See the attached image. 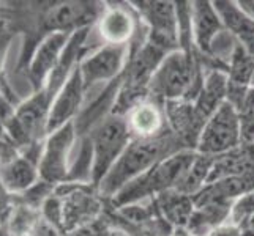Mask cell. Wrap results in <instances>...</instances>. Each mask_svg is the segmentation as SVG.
Listing matches in <instances>:
<instances>
[{"label":"cell","mask_w":254,"mask_h":236,"mask_svg":"<svg viewBox=\"0 0 254 236\" xmlns=\"http://www.w3.org/2000/svg\"><path fill=\"white\" fill-rule=\"evenodd\" d=\"M185 150H190V148L183 143L180 137L172 133L171 128L158 137L133 139L112 170L108 173V177L103 180L98 192L103 198L111 200L122 188H125L139 175Z\"/></svg>","instance_id":"cell-1"},{"label":"cell","mask_w":254,"mask_h":236,"mask_svg":"<svg viewBox=\"0 0 254 236\" xmlns=\"http://www.w3.org/2000/svg\"><path fill=\"white\" fill-rule=\"evenodd\" d=\"M202 55L187 54L180 47L171 52L153 74L150 96L161 104L169 101H194L204 84Z\"/></svg>","instance_id":"cell-2"},{"label":"cell","mask_w":254,"mask_h":236,"mask_svg":"<svg viewBox=\"0 0 254 236\" xmlns=\"http://www.w3.org/2000/svg\"><path fill=\"white\" fill-rule=\"evenodd\" d=\"M196 156V151L185 150L174 154L168 159L156 164L155 167L139 175L122 188L109 202L112 208H122L134 203H142L152 200L172 189H177L182 178L185 177L190 165Z\"/></svg>","instance_id":"cell-3"},{"label":"cell","mask_w":254,"mask_h":236,"mask_svg":"<svg viewBox=\"0 0 254 236\" xmlns=\"http://www.w3.org/2000/svg\"><path fill=\"white\" fill-rule=\"evenodd\" d=\"M92 146V177L90 186L98 190L116 162L133 141L125 117L108 115L85 136Z\"/></svg>","instance_id":"cell-4"},{"label":"cell","mask_w":254,"mask_h":236,"mask_svg":"<svg viewBox=\"0 0 254 236\" xmlns=\"http://www.w3.org/2000/svg\"><path fill=\"white\" fill-rule=\"evenodd\" d=\"M242 143V123L239 112L232 104L226 101L204 125L196 151L208 156H221L239 148Z\"/></svg>","instance_id":"cell-5"},{"label":"cell","mask_w":254,"mask_h":236,"mask_svg":"<svg viewBox=\"0 0 254 236\" xmlns=\"http://www.w3.org/2000/svg\"><path fill=\"white\" fill-rule=\"evenodd\" d=\"M76 137L77 133L74 121L48 134L38 161V175L43 183L54 186L68 181V156Z\"/></svg>","instance_id":"cell-6"},{"label":"cell","mask_w":254,"mask_h":236,"mask_svg":"<svg viewBox=\"0 0 254 236\" xmlns=\"http://www.w3.org/2000/svg\"><path fill=\"white\" fill-rule=\"evenodd\" d=\"M129 58V45H104L84 55L79 71L85 92L98 84H111L124 74Z\"/></svg>","instance_id":"cell-7"},{"label":"cell","mask_w":254,"mask_h":236,"mask_svg":"<svg viewBox=\"0 0 254 236\" xmlns=\"http://www.w3.org/2000/svg\"><path fill=\"white\" fill-rule=\"evenodd\" d=\"M96 27L106 45H131L145 30L144 22L129 2L106 3Z\"/></svg>","instance_id":"cell-8"},{"label":"cell","mask_w":254,"mask_h":236,"mask_svg":"<svg viewBox=\"0 0 254 236\" xmlns=\"http://www.w3.org/2000/svg\"><path fill=\"white\" fill-rule=\"evenodd\" d=\"M191 30L194 46L202 55L205 69H223L227 73V68L210 58L212 46L216 38L226 30L224 24L218 14L213 2L208 0H196L191 6Z\"/></svg>","instance_id":"cell-9"},{"label":"cell","mask_w":254,"mask_h":236,"mask_svg":"<svg viewBox=\"0 0 254 236\" xmlns=\"http://www.w3.org/2000/svg\"><path fill=\"white\" fill-rule=\"evenodd\" d=\"M85 89L79 71V63H77L66 84L57 93L54 102H52L46 123V136L68 123H73L82 110Z\"/></svg>","instance_id":"cell-10"},{"label":"cell","mask_w":254,"mask_h":236,"mask_svg":"<svg viewBox=\"0 0 254 236\" xmlns=\"http://www.w3.org/2000/svg\"><path fill=\"white\" fill-rule=\"evenodd\" d=\"M69 37H71V33L68 32H49L35 47L29 63V76L37 92L45 87L51 73L60 62V57L68 45Z\"/></svg>","instance_id":"cell-11"},{"label":"cell","mask_w":254,"mask_h":236,"mask_svg":"<svg viewBox=\"0 0 254 236\" xmlns=\"http://www.w3.org/2000/svg\"><path fill=\"white\" fill-rule=\"evenodd\" d=\"M129 5L150 32L179 43V17L175 2L169 0H133Z\"/></svg>","instance_id":"cell-12"},{"label":"cell","mask_w":254,"mask_h":236,"mask_svg":"<svg viewBox=\"0 0 254 236\" xmlns=\"http://www.w3.org/2000/svg\"><path fill=\"white\" fill-rule=\"evenodd\" d=\"M125 118L133 139L158 137L169 129L164 104L150 98L131 109Z\"/></svg>","instance_id":"cell-13"},{"label":"cell","mask_w":254,"mask_h":236,"mask_svg":"<svg viewBox=\"0 0 254 236\" xmlns=\"http://www.w3.org/2000/svg\"><path fill=\"white\" fill-rule=\"evenodd\" d=\"M227 94L226 101L237 110L254 81V58L239 43L227 63Z\"/></svg>","instance_id":"cell-14"},{"label":"cell","mask_w":254,"mask_h":236,"mask_svg":"<svg viewBox=\"0 0 254 236\" xmlns=\"http://www.w3.org/2000/svg\"><path fill=\"white\" fill-rule=\"evenodd\" d=\"M227 94V74L223 69H207L204 84L196 99L192 101L196 120L200 125H205L208 118L226 102Z\"/></svg>","instance_id":"cell-15"},{"label":"cell","mask_w":254,"mask_h":236,"mask_svg":"<svg viewBox=\"0 0 254 236\" xmlns=\"http://www.w3.org/2000/svg\"><path fill=\"white\" fill-rule=\"evenodd\" d=\"M213 5L226 30L254 58V19H251L234 0H216Z\"/></svg>","instance_id":"cell-16"},{"label":"cell","mask_w":254,"mask_h":236,"mask_svg":"<svg viewBox=\"0 0 254 236\" xmlns=\"http://www.w3.org/2000/svg\"><path fill=\"white\" fill-rule=\"evenodd\" d=\"M153 200L158 208V213L172 229H187L190 217L194 211V202H192L191 195L172 189L155 197Z\"/></svg>","instance_id":"cell-17"},{"label":"cell","mask_w":254,"mask_h":236,"mask_svg":"<svg viewBox=\"0 0 254 236\" xmlns=\"http://www.w3.org/2000/svg\"><path fill=\"white\" fill-rule=\"evenodd\" d=\"M232 205L223 203H204L194 206L187 230L196 236H208L218 227L229 222Z\"/></svg>","instance_id":"cell-18"},{"label":"cell","mask_w":254,"mask_h":236,"mask_svg":"<svg viewBox=\"0 0 254 236\" xmlns=\"http://www.w3.org/2000/svg\"><path fill=\"white\" fill-rule=\"evenodd\" d=\"M216 156H208V154H200L196 151L194 159H192L188 172L185 177L182 178L180 185L177 186V190L182 194H187L194 197L197 192L207 186L210 173H212L213 164H215Z\"/></svg>","instance_id":"cell-19"},{"label":"cell","mask_w":254,"mask_h":236,"mask_svg":"<svg viewBox=\"0 0 254 236\" xmlns=\"http://www.w3.org/2000/svg\"><path fill=\"white\" fill-rule=\"evenodd\" d=\"M37 178H40L38 167L30 159H16L3 170V185L11 190L27 189Z\"/></svg>","instance_id":"cell-20"},{"label":"cell","mask_w":254,"mask_h":236,"mask_svg":"<svg viewBox=\"0 0 254 236\" xmlns=\"http://www.w3.org/2000/svg\"><path fill=\"white\" fill-rule=\"evenodd\" d=\"M251 216H254V190L242 195L239 200L234 202L232 209H231L229 224L242 227L247 224V221Z\"/></svg>","instance_id":"cell-21"},{"label":"cell","mask_w":254,"mask_h":236,"mask_svg":"<svg viewBox=\"0 0 254 236\" xmlns=\"http://www.w3.org/2000/svg\"><path fill=\"white\" fill-rule=\"evenodd\" d=\"M208 236H254V230L227 222L221 227H218V229L213 230Z\"/></svg>","instance_id":"cell-22"},{"label":"cell","mask_w":254,"mask_h":236,"mask_svg":"<svg viewBox=\"0 0 254 236\" xmlns=\"http://www.w3.org/2000/svg\"><path fill=\"white\" fill-rule=\"evenodd\" d=\"M239 6L247 13L251 19H254V0H239Z\"/></svg>","instance_id":"cell-23"},{"label":"cell","mask_w":254,"mask_h":236,"mask_svg":"<svg viewBox=\"0 0 254 236\" xmlns=\"http://www.w3.org/2000/svg\"><path fill=\"white\" fill-rule=\"evenodd\" d=\"M171 236H196V235H192V233H191L190 230H187V229H174Z\"/></svg>","instance_id":"cell-24"},{"label":"cell","mask_w":254,"mask_h":236,"mask_svg":"<svg viewBox=\"0 0 254 236\" xmlns=\"http://www.w3.org/2000/svg\"><path fill=\"white\" fill-rule=\"evenodd\" d=\"M242 227H247V229H251V230H254V216H251L250 219L247 221V224L242 225Z\"/></svg>","instance_id":"cell-25"},{"label":"cell","mask_w":254,"mask_h":236,"mask_svg":"<svg viewBox=\"0 0 254 236\" xmlns=\"http://www.w3.org/2000/svg\"><path fill=\"white\" fill-rule=\"evenodd\" d=\"M111 236H127V235H125L124 232H117V233H116V232H112Z\"/></svg>","instance_id":"cell-26"}]
</instances>
